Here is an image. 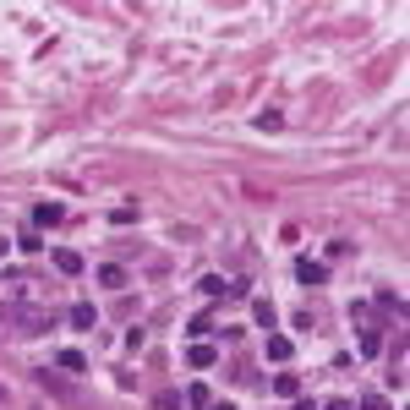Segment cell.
Listing matches in <instances>:
<instances>
[{"instance_id":"e0dca14e","label":"cell","mask_w":410,"mask_h":410,"mask_svg":"<svg viewBox=\"0 0 410 410\" xmlns=\"http://www.w3.org/2000/svg\"><path fill=\"white\" fill-rule=\"evenodd\" d=\"M175 405H186V399H181V394H164V399H159L153 410H175Z\"/></svg>"},{"instance_id":"ffe728a7","label":"cell","mask_w":410,"mask_h":410,"mask_svg":"<svg viewBox=\"0 0 410 410\" xmlns=\"http://www.w3.org/2000/svg\"><path fill=\"white\" fill-rule=\"evenodd\" d=\"M6 252H11V241H6V235H0V257H6Z\"/></svg>"},{"instance_id":"5b68a950","label":"cell","mask_w":410,"mask_h":410,"mask_svg":"<svg viewBox=\"0 0 410 410\" xmlns=\"http://www.w3.org/2000/svg\"><path fill=\"white\" fill-rule=\"evenodd\" d=\"M61 219H66L61 203H39V208H33V225H39V230H44V225H61Z\"/></svg>"},{"instance_id":"30bf717a","label":"cell","mask_w":410,"mask_h":410,"mask_svg":"<svg viewBox=\"0 0 410 410\" xmlns=\"http://www.w3.org/2000/svg\"><path fill=\"white\" fill-rule=\"evenodd\" d=\"M55 367H61V372H71V377H77V372H88V367H82V356H77V350H61V361H55Z\"/></svg>"},{"instance_id":"ac0fdd59","label":"cell","mask_w":410,"mask_h":410,"mask_svg":"<svg viewBox=\"0 0 410 410\" xmlns=\"http://www.w3.org/2000/svg\"><path fill=\"white\" fill-rule=\"evenodd\" d=\"M323 410H356V405H350V399H328Z\"/></svg>"},{"instance_id":"3957f363","label":"cell","mask_w":410,"mask_h":410,"mask_svg":"<svg viewBox=\"0 0 410 410\" xmlns=\"http://www.w3.org/2000/svg\"><path fill=\"white\" fill-rule=\"evenodd\" d=\"M295 279H301V285H328V268H323V263H307V257H301V263H295Z\"/></svg>"},{"instance_id":"5bb4252c","label":"cell","mask_w":410,"mask_h":410,"mask_svg":"<svg viewBox=\"0 0 410 410\" xmlns=\"http://www.w3.org/2000/svg\"><path fill=\"white\" fill-rule=\"evenodd\" d=\"M377 307H394V317H405V301H399L394 290H377Z\"/></svg>"},{"instance_id":"ba28073f","label":"cell","mask_w":410,"mask_h":410,"mask_svg":"<svg viewBox=\"0 0 410 410\" xmlns=\"http://www.w3.org/2000/svg\"><path fill=\"white\" fill-rule=\"evenodd\" d=\"M268 356H274V361H290V356H295V345H290L285 334H268Z\"/></svg>"},{"instance_id":"8992f818","label":"cell","mask_w":410,"mask_h":410,"mask_svg":"<svg viewBox=\"0 0 410 410\" xmlns=\"http://www.w3.org/2000/svg\"><path fill=\"white\" fill-rule=\"evenodd\" d=\"M99 285H104V290H126V268H121V263H104V268H99Z\"/></svg>"},{"instance_id":"277c9868","label":"cell","mask_w":410,"mask_h":410,"mask_svg":"<svg viewBox=\"0 0 410 410\" xmlns=\"http://www.w3.org/2000/svg\"><path fill=\"white\" fill-rule=\"evenodd\" d=\"M186 361H192V367H213V361H219V350H213V345H203V339H192Z\"/></svg>"},{"instance_id":"2e32d148","label":"cell","mask_w":410,"mask_h":410,"mask_svg":"<svg viewBox=\"0 0 410 410\" xmlns=\"http://www.w3.org/2000/svg\"><path fill=\"white\" fill-rule=\"evenodd\" d=\"M356 410H389V399H383V394H367V399H361Z\"/></svg>"},{"instance_id":"d6986e66","label":"cell","mask_w":410,"mask_h":410,"mask_svg":"<svg viewBox=\"0 0 410 410\" xmlns=\"http://www.w3.org/2000/svg\"><path fill=\"white\" fill-rule=\"evenodd\" d=\"M203 410H235V405H230V399H208Z\"/></svg>"},{"instance_id":"9a60e30c","label":"cell","mask_w":410,"mask_h":410,"mask_svg":"<svg viewBox=\"0 0 410 410\" xmlns=\"http://www.w3.org/2000/svg\"><path fill=\"white\" fill-rule=\"evenodd\" d=\"M225 290H230V285L219 279V274H208V279H203V295H225Z\"/></svg>"},{"instance_id":"4fadbf2b","label":"cell","mask_w":410,"mask_h":410,"mask_svg":"<svg viewBox=\"0 0 410 410\" xmlns=\"http://www.w3.org/2000/svg\"><path fill=\"white\" fill-rule=\"evenodd\" d=\"M181 399H186V405H208V399H213V394H208V383H192V389H186Z\"/></svg>"},{"instance_id":"7c38bea8","label":"cell","mask_w":410,"mask_h":410,"mask_svg":"<svg viewBox=\"0 0 410 410\" xmlns=\"http://www.w3.org/2000/svg\"><path fill=\"white\" fill-rule=\"evenodd\" d=\"M186 334H192V339H208V334H213V317H192V323H186Z\"/></svg>"},{"instance_id":"7a4b0ae2","label":"cell","mask_w":410,"mask_h":410,"mask_svg":"<svg viewBox=\"0 0 410 410\" xmlns=\"http://www.w3.org/2000/svg\"><path fill=\"white\" fill-rule=\"evenodd\" d=\"M49 263H55V274H66V279H77V274H82V257H77V252H66V246L49 252Z\"/></svg>"},{"instance_id":"52a82bcc","label":"cell","mask_w":410,"mask_h":410,"mask_svg":"<svg viewBox=\"0 0 410 410\" xmlns=\"http://www.w3.org/2000/svg\"><path fill=\"white\" fill-rule=\"evenodd\" d=\"M93 323H99V312L88 307V301H77V307H71V328H82V334H88Z\"/></svg>"},{"instance_id":"9c48e42d","label":"cell","mask_w":410,"mask_h":410,"mask_svg":"<svg viewBox=\"0 0 410 410\" xmlns=\"http://www.w3.org/2000/svg\"><path fill=\"white\" fill-rule=\"evenodd\" d=\"M274 394L295 399V394H301V377H295V372H279V377H274Z\"/></svg>"},{"instance_id":"8fae6325","label":"cell","mask_w":410,"mask_h":410,"mask_svg":"<svg viewBox=\"0 0 410 410\" xmlns=\"http://www.w3.org/2000/svg\"><path fill=\"white\" fill-rule=\"evenodd\" d=\"M279 126H285V115H279V110H263V115H257V131H279Z\"/></svg>"},{"instance_id":"6da1fadb","label":"cell","mask_w":410,"mask_h":410,"mask_svg":"<svg viewBox=\"0 0 410 410\" xmlns=\"http://www.w3.org/2000/svg\"><path fill=\"white\" fill-rule=\"evenodd\" d=\"M0 323H11L17 334H44V328H49V312H44V307H22V301H11V307H0Z\"/></svg>"}]
</instances>
